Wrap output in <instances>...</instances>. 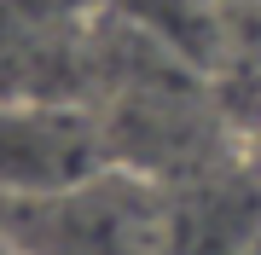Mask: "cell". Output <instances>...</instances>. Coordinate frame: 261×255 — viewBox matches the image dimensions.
I'll use <instances>...</instances> for the list:
<instances>
[{"mask_svg":"<svg viewBox=\"0 0 261 255\" xmlns=\"http://www.w3.org/2000/svg\"><path fill=\"white\" fill-rule=\"evenodd\" d=\"M93 128L58 104H0V197L29 203L99 174Z\"/></svg>","mask_w":261,"mask_h":255,"instance_id":"obj_2","label":"cell"},{"mask_svg":"<svg viewBox=\"0 0 261 255\" xmlns=\"http://www.w3.org/2000/svg\"><path fill=\"white\" fill-rule=\"evenodd\" d=\"M6 244L18 255H163L168 197L134 168H99L53 197L12 203Z\"/></svg>","mask_w":261,"mask_h":255,"instance_id":"obj_1","label":"cell"}]
</instances>
